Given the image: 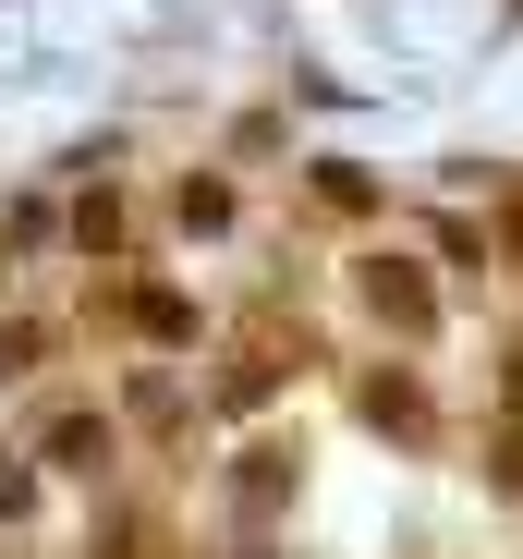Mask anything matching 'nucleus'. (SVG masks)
<instances>
[{"mask_svg":"<svg viewBox=\"0 0 523 559\" xmlns=\"http://www.w3.org/2000/svg\"><path fill=\"white\" fill-rule=\"evenodd\" d=\"M354 293H366V317L402 329V341L439 329V293H426V267H414V255H354Z\"/></svg>","mask_w":523,"mask_h":559,"instance_id":"nucleus-1","label":"nucleus"},{"mask_svg":"<svg viewBox=\"0 0 523 559\" xmlns=\"http://www.w3.org/2000/svg\"><path fill=\"white\" fill-rule=\"evenodd\" d=\"M37 462H49V475H110V414L98 402H61L37 426Z\"/></svg>","mask_w":523,"mask_h":559,"instance_id":"nucleus-2","label":"nucleus"},{"mask_svg":"<svg viewBox=\"0 0 523 559\" xmlns=\"http://www.w3.org/2000/svg\"><path fill=\"white\" fill-rule=\"evenodd\" d=\"M354 402H366V426H390V438H439V414H426V390L402 378V365H390V378H366Z\"/></svg>","mask_w":523,"mask_h":559,"instance_id":"nucleus-3","label":"nucleus"},{"mask_svg":"<svg viewBox=\"0 0 523 559\" xmlns=\"http://www.w3.org/2000/svg\"><path fill=\"white\" fill-rule=\"evenodd\" d=\"M122 414H134L146 438H183V426H195V402H183V378H170V365H146V378L122 390Z\"/></svg>","mask_w":523,"mask_h":559,"instance_id":"nucleus-4","label":"nucleus"},{"mask_svg":"<svg viewBox=\"0 0 523 559\" xmlns=\"http://www.w3.org/2000/svg\"><path fill=\"white\" fill-rule=\"evenodd\" d=\"M231 499H243V511L293 499V450H243V462H231Z\"/></svg>","mask_w":523,"mask_h":559,"instance_id":"nucleus-5","label":"nucleus"},{"mask_svg":"<svg viewBox=\"0 0 523 559\" xmlns=\"http://www.w3.org/2000/svg\"><path fill=\"white\" fill-rule=\"evenodd\" d=\"M317 207H341V219H378V182H366L354 158H317Z\"/></svg>","mask_w":523,"mask_h":559,"instance_id":"nucleus-6","label":"nucleus"},{"mask_svg":"<svg viewBox=\"0 0 523 559\" xmlns=\"http://www.w3.org/2000/svg\"><path fill=\"white\" fill-rule=\"evenodd\" d=\"M134 329H146V341H195V305L170 293V280H146V293H134Z\"/></svg>","mask_w":523,"mask_h":559,"instance_id":"nucleus-7","label":"nucleus"},{"mask_svg":"<svg viewBox=\"0 0 523 559\" xmlns=\"http://www.w3.org/2000/svg\"><path fill=\"white\" fill-rule=\"evenodd\" d=\"M37 365H49V329L37 317H0V378H37Z\"/></svg>","mask_w":523,"mask_h":559,"instance_id":"nucleus-8","label":"nucleus"},{"mask_svg":"<svg viewBox=\"0 0 523 559\" xmlns=\"http://www.w3.org/2000/svg\"><path fill=\"white\" fill-rule=\"evenodd\" d=\"M73 243L110 255V243H122V195H73Z\"/></svg>","mask_w":523,"mask_h":559,"instance_id":"nucleus-9","label":"nucleus"},{"mask_svg":"<svg viewBox=\"0 0 523 559\" xmlns=\"http://www.w3.org/2000/svg\"><path fill=\"white\" fill-rule=\"evenodd\" d=\"M170 219H183V231H219V219H231V182H183V195H170Z\"/></svg>","mask_w":523,"mask_h":559,"instance_id":"nucleus-10","label":"nucleus"},{"mask_svg":"<svg viewBox=\"0 0 523 559\" xmlns=\"http://www.w3.org/2000/svg\"><path fill=\"white\" fill-rule=\"evenodd\" d=\"M25 511H37V462L0 450V523H25Z\"/></svg>","mask_w":523,"mask_h":559,"instance_id":"nucleus-11","label":"nucleus"},{"mask_svg":"<svg viewBox=\"0 0 523 559\" xmlns=\"http://www.w3.org/2000/svg\"><path fill=\"white\" fill-rule=\"evenodd\" d=\"M499 487H523V414L499 426Z\"/></svg>","mask_w":523,"mask_h":559,"instance_id":"nucleus-12","label":"nucleus"},{"mask_svg":"<svg viewBox=\"0 0 523 559\" xmlns=\"http://www.w3.org/2000/svg\"><path fill=\"white\" fill-rule=\"evenodd\" d=\"M499 243H511V255H523V195H511V207H499Z\"/></svg>","mask_w":523,"mask_h":559,"instance_id":"nucleus-13","label":"nucleus"},{"mask_svg":"<svg viewBox=\"0 0 523 559\" xmlns=\"http://www.w3.org/2000/svg\"><path fill=\"white\" fill-rule=\"evenodd\" d=\"M499 390H511V414H523V353H511V365H499Z\"/></svg>","mask_w":523,"mask_h":559,"instance_id":"nucleus-14","label":"nucleus"}]
</instances>
